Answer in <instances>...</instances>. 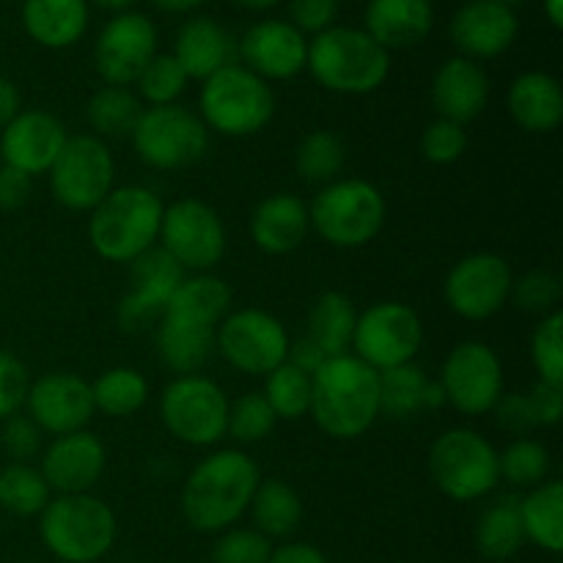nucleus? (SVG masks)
<instances>
[{"instance_id":"nucleus-51","label":"nucleus","mask_w":563,"mask_h":563,"mask_svg":"<svg viewBox=\"0 0 563 563\" xmlns=\"http://www.w3.org/2000/svg\"><path fill=\"white\" fill-rule=\"evenodd\" d=\"M339 14V0H289L291 25L306 36V33H322L333 27Z\"/></svg>"},{"instance_id":"nucleus-56","label":"nucleus","mask_w":563,"mask_h":563,"mask_svg":"<svg viewBox=\"0 0 563 563\" xmlns=\"http://www.w3.org/2000/svg\"><path fill=\"white\" fill-rule=\"evenodd\" d=\"M286 361H289L291 366L300 368V372L311 374V377H313V372H317V368L322 366V363L328 361V357H324L322 352H319L317 346H313L311 341H308L306 335H302L300 341L289 344V355H286Z\"/></svg>"},{"instance_id":"nucleus-38","label":"nucleus","mask_w":563,"mask_h":563,"mask_svg":"<svg viewBox=\"0 0 563 563\" xmlns=\"http://www.w3.org/2000/svg\"><path fill=\"white\" fill-rule=\"evenodd\" d=\"M432 379L416 363L379 372V410L390 418H412L427 410V394Z\"/></svg>"},{"instance_id":"nucleus-9","label":"nucleus","mask_w":563,"mask_h":563,"mask_svg":"<svg viewBox=\"0 0 563 563\" xmlns=\"http://www.w3.org/2000/svg\"><path fill=\"white\" fill-rule=\"evenodd\" d=\"M130 137L137 157L148 168L157 170H179L196 165L209 148V130L201 115L179 102L143 108Z\"/></svg>"},{"instance_id":"nucleus-12","label":"nucleus","mask_w":563,"mask_h":563,"mask_svg":"<svg viewBox=\"0 0 563 563\" xmlns=\"http://www.w3.org/2000/svg\"><path fill=\"white\" fill-rule=\"evenodd\" d=\"M423 341V324L405 302H374L357 317L352 350L374 372L405 366L416 361Z\"/></svg>"},{"instance_id":"nucleus-46","label":"nucleus","mask_w":563,"mask_h":563,"mask_svg":"<svg viewBox=\"0 0 563 563\" xmlns=\"http://www.w3.org/2000/svg\"><path fill=\"white\" fill-rule=\"evenodd\" d=\"M509 300H515L517 308L531 313H553L559 311L561 302V278L550 269H531L520 280L511 284Z\"/></svg>"},{"instance_id":"nucleus-32","label":"nucleus","mask_w":563,"mask_h":563,"mask_svg":"<svg viewBox=\"0 0 563 563\" xmlns=\"http://www.w3.org/2000/svg\"><path fill=\"white\" fill-rule=\"evenodd\" d=\"M522 533L548 553L563 550V484L544 482L520 500Z\"/></svg>"},{"instance_id":"nucleus-57","label":"nucleus","mask_w":563,"mask_h":563,"mask_svg":"<svg viewBox=\"0 0 563 563\" xmlns=\"http://www.w3.org/2000/svg\"><path fill=\"white\" fill-rule=\"evenodd\" d=\"M267 563H328V559H324L313 544L289 542V544H280L278 550H273V555H269Z\"/></svg>"},{"instance_id":"nucleus-53","label":"nucleus","mask_w":563,"mask_h":563,"mask_svg":"<svg viewBox=\"0 0 563 563\" xmlns=\"http://www.w3.org/2000/svg\"><path fill=\"white\" fill-rule=\"evenodd\" d=\"M163 308L159 306H152V302H146L143 297L137 295H126L124 300L119 302V328L126 330V333H146V330L157 328L159 322H163Z\"/></svg>"},{"instance_id":"nucleus-31","label":"nucleus","mask_w":563,"mask_h":563,"mask_svg":"<svg viewBox=\"0 0 563 563\" xmlns=\"http://www.w3.org/2000/svg\"><path fill=\"white\" fill-rule=\"evenodd\" d=\"M214 350V330L181 322V319L163 317L157 324V352L159 361L179 377L196 374L209 361Z\"/></svg>"},{"instance_id":"nucleus-35","label":"nucleus","mask_w":563,"mask_h":563,"mask_svg":"<svg viewBox=\"0 0 563 563\" xmlns=\"http://www.w3.org/2000/svg\"><path fill=\"white\" fill-rule=\"evenodd\" d=\"M187 278V273L181 269V264L170 256L168 251H163L159 245L148 247L146 253L130 262V280H132V295L143 297L152 306H159L165 311V302L170 300L176 289H179L181 280Z\"/></svg>"},{"instance_id":"nucleus-45","label":"nucleus","mask_w":563,"mask_h":563,"mask_svg":"<svg viewBox=\"0 0 563 563\" xmlns=\"http://www.w3.org/2000/svg\"><path fill=\"white\" fill-rule=\"evenodd\" d=\"M531 361L542 383L563 388V313L553 311L542 317L531 339Z\"/></svg>"},{"instance_id":"nucleus-20","label":"nucleus","mask_w":563,"mask_h":563,"mask_svg":"<svg viewBox=\"0 0 563 563\" xmlns=\"http://www.w3.org/2000/svg\"><path fill=\"white\" fill-rule=\"evenodd\" d=\"M236 55L262 80H291L306 69L308 42L291 22L262 20L247 27L236 44Z\"/></svg>"},{"instance_id":"nucleus-1","label":"nucleus","mask_w":563,"mask_h":563,"mask_svg":"<svg viewBox=\"0 0 563 563\" xmlns=\"http://www.w3.org/2000/svg\"><path fill=\"white\" fill-rule=\"evenodd\" d=\"M262 484L258 465L245 451H214L198 462L181 489V515L196 531H229L247 509Z\"/></svg>"},{"instance_id":"nucleus-37","label":"nucleus","mask_w":563,"mask_h":563,"mask_svg":"<svg viewBox=\"0 0 563 563\" xmlns=\"http://www.w3.org/2000/svg\"><path fill=\"white\" fill-rule=\"evenodd\" d=\"M93 410L108 418H130L146 405L148 383L141 372L126 366H115L91 383Z\"/></svg>"},{"instance_id":"nucleus-60","label":"nucleus","mask_w":563,"mask_h":563,"mask_svg":"<svg viewBox=\"0 0 563 563\" xmlns=\"http://www.w3.org/2000/svg\"><path fill=\"white\" fill-rule=\"evenodd\" d=\"M544 16L555 31L563 27V0H544Z\"/></svg>"},{"instance_id":"nucleus-39","label":"nucleus","mask_w":563,"mask_h":563,"mask_svg":"<svg viewBox=\"0 0 563 563\" xmlns=\"http://www.w3.org/2000/svg\"><path fill=\"white\" fill-rule=\"evenodd\" d=\"M49 504V487L42 471L25 462H11L0 471V506L9 515L33 517L42 515Z\"/></svg>"},{"instance_id":"nucleus-59","label":"nucleus","mask_w":563,"mask_h":563,"mask_svg":"<svg viewBox=\"0 0 563 563\" xmlns=\"http://www.w3.org/2000/svg\"><path fill=\"white\" fill-rule=\"evenodd\" d=\"M159 11H168V14H187V11L201 9L207 0H152Z\"/></svg>"},{"instance_id":"nucleus-50","label":"nucleus","mask_w":563,"mask_h":563,"mask_svg":"<svg viewBox=\"0 0 563 563\" xmlns=\"http://www.w3.org/2000/svg\"><path fill=\"white\" fill-rule=\"evenodd\" d=\"M0 451H5L14 462L31 465V460H36V454L42 451V429L20 412L5 418V427L0 432Z\"/></svg>"},{"instance_id":"nucleus-54","label":"nucleus","mask_w":563,"mask_h":563,"mask_svg":"<svg viewBox=\"0 0 563 563\" xmlns=\"http://www.w3.org/2000/svg\"><path fill=\"white\" fill-rule=\"evenodd\" d=\"M528 401H531L537 427H555V423L561 421L563 416L561 385H550L539 379V383L528 390Z\"/></svg>"},{"instance_id":"nucleus-6","label":"nucleus","mask_w":563,"mask_h":563,"mask_svg":"<svg viewBox=\"0 0 563 563\" xmlns=\"http://www.w3.org/2000/svg\"><path fill=\"white\" fill-rule=\"evenodd\" d=\"M198 108L207 130L225 137H247L273 121L275 93L267 80L245 66L231 64L203 80Z\"/></svg>"},{"instance_id":"nucleus-7","label":"nucleus","mask_w":563,"mask_h":563,"mask_svg":"<svg viewBox=\"0 0 563 563\" xmlns=\"http://www.w3.org/2000/svg\"><path fill=\"white\" fill-rule=\"evenodd\" d=\"M385 198L372 181L335 179L313 198L311 229L333 247H363L383 231Z\"/></svg>"},{"instance_id":"nucleus-13","label":"nucleus","mask_w":563,"mask_h":563,"mask_svg":"<svg viewBox=\"0 0 563 563\" xmlns=\"http://www.w3.org/2000/svg\"><path fill=\"white\" fill-rule=\"evenodd\" d=\"M289 333L273 313L258 308H240L214 330V346L220 355L242 374L267 377L289 355Z\"/></svg>"},{"instance_id":"nucleus-48","label":"nucleus","mask_w":563,"mask_h":563,"mask_svg":"<svg viewBox=\"0 0 563 563\" xmlns=\"http://www.w3.org/2000/svg\"><path fill=\"white\" fill-rule=\"evenodd\" d=\"M465 148H467V132L462 124L438 119L423 130L421 152L429 163L434 165L456 163V159L465 154Z\"/></svg>"},{"instance_id":"nucleus-10","label":"nucleus","mask_w":563,"mask_h":563,"mask_svg":"<svg viewBox=\"0 0 563 563\" xmlns=\"http://www.w3.org/2000/svg\"><path fill=\"white\" fill-rule=\"evenodd\" d=\"M229 396L201 374L176 377L159 399V416L168 432L187 445H214L229 429Z\"/></svg>"},{"instance_id":"nucleus-43","label":"nucleus","mask_w":563,"mask_h":563,"mask_svg":"<svg viewBox=\"0 0 563 563\" xmlns=\"http://www.w3.org/2000/svg\"><path fill=\"white\" fill-rule=\"evenodd\" d=\"M135 86L137 93H141L152 108H159V104H174L176 99L181 97V91L187 88V75L174 55L157 53L148 60L146 69L141 71Z\"/></svg>"},{"instance_id":"nucleus-15","label":"nucleus","mask_w":563,"mask_h":563,"mask_svg":"<svg viewBox=\"0 0 563 563\" xmlns=\"http://www.w3.org/2000/svg\"><path fill=\"white\" fill-rule=\"evenodd\" d=\"M438 383L445 394V405H454L462 416H484L493 412L504 396V366L487 344L465 341L445 357Z\"/></svg>"},{"instance_id":"nucleus-25","label":"nucleus","mask_w":563,"mask_h":563,"mask_svg":"<svg viewBox=\"0 0 563 563\" xmlns=\"http://www.w3.org/2000/svg\"><path fill=\"white\" fill-rule=\"evenodd\" d=\"M311 231V214L295 192L267 196L251 214V236L258 251L269 256H286L306 242Z\"/></svg>"},{"instance_id":"nucleus-47","label":"nucleus","mask_w":563,"mask_h":563,"mask_svg":"<svg viewBox=\"0 0 563 563\" xmlns=\"http://www.w3.org/2000/svg\"><path fill=\"white\" fill-rule=\"evenodd\" d=\"M273 555V542L256 528H229L214 542V563H267Z\"/></svg>"},{"instance_id":"nucleus-3","label":"nucleus","mask_w":563,"mask_h":563,"mask_svg":"<svg viewBox=\"0 0 563 563\" xmlns=\"http://www.w3.org/2000/svg\"><path fill=\"white\" fill-rule=\"evenodd\" d=\"M163 212L165 203L148 187H113L91 209L88 240L104 262L130 264L148 247L157 245Z\"/></svg>"},{"instance_id":"nucleus-62","label":"nucleus","mask_w":563,"mask_h":563,"mask_svg":"<svg viewBox=\"0 0 563 563\" xmlns=\"http://www.w3.org/2000/svg\"><path fill=\"white\" fill-rule=\"evenodd\" d=\"M231 3L242 5V9H251V11H267L273 5H278L280 0H231Z\"/></svg>"},{"instance_id":"nucleus-22","label":"nucleus","mask_w":563,"mask_h":563,"mask_svg":"<svg viewBox=\"0 0 563 563\" xmlns=\"http://www.w3.org/2000/svg\"><path fill=\"white\" fill-rule=\"evenodd\" d=\"M449 33L462 58L478 64V60L498 58L515 44L520 20L515 9H506L493 0H467L451 20Z\"/></svg>"},{"instance_id":"nucleus-14","label":"nucleus","mask_w":563,"mask_h":563,"mask_svg":"<svg viewBox=\"0 0 563 563\" xmlns=\"http://www.w3.org/2000/svg\"><path fill=\"white\" fill-rule=\"evenodd\" d=\"M157 242L185 273H209L225 253V225L209 203L181 198L163 212Z\"/></svg>"},{"instance_id":"nucleus-16","label":"nucleus","mask_w":563,"mask_h":563,"mask_svg":"<svg viewBox=\"0 0 563 563\" xmlns=\"http://www.w3.org/2000/svg\"><path fill=\"white\" fill-rule=\"evenodd\" d=\"M511 275L509 262L498 253H473L454 264L443 286L451 311L471 322L495 317L509 302Z\"/></svg>"},{"instance_id":"nucleus-61","label":"nucleus","mask_w":563,"mask_h":563,"mask_svg":"<svg viewBox=\"0 0 563 563\" xmlns=\"http://www.w3.org/2000/svg\"><path fill=\"white\" fill-rule=\"evenodd\" d=\"M93 5L104 11H113V14H121V11H130L135 5V0H93Z\"/></svg>"},{"instance_id":"nucleus-2","label":"nucleus","mask_w":563,"mask_h":563,"mask_svg":"<svg viewBox=\"0 0 563 563\" xmlns=\"http://www.w3.org/2000/svg\"><path fill=\"white\" fill-rule=\"evenodd\" d=\"M317 427L335 440H355L374 427L379 410V372L355 355L324 361L311 377V410Z\"/></svg>"},{"instance_id":"nucleus-28","label":"nucleus","mask_w":563,"mask_h":563,"mask_svg":"<svg viewBox=\"0 0 563 563\" xmlns=\"http://www.w3.org/2000/svg\"><path fill=\"white\" fill-rule=\"evenodd\" d=\"M22 25L36 44L66 49L82 38L88 27V0H25Z\"/></svg>"},{"instance_id":"nucleus-41","label":"nucleus","mask_w":563,"mask_h":563,"mask_svg":"<svg viewBox=\"0 0 563 563\" xmlns=\"http://www.w3.org/2000/svg\"><path fill=\"white\" fill-rule=\"evenodd\" d=\"M264 399L273 407L275 418L297 421V418L308 416V410H311V374L300 372L289 361H284L267 374Z\"/></svg>"},{"instance_id":"nucleus-55","label":"nucleus","mask_w":563,"mask_h":563,"mask_svg":"<svg viewBox=\"0 0 563 563\" xmlns=\"http://www.w3.org/2000/svg\"><path fill=\"white\" fill-rule=\"evenodd\" d=\"M31 190L33 176L11 168V165H0V212H14V209L25 207Z\"/></svg>"},{"instance_id":"nucleus-23","label":"nucleus","mask_w":563,"mask_h":563,"mask_svg":"<svg viewBox=\"0 0 563 563\" xmlns=\"http://www.w3.org/2000/svg\"><path fill=\"white\" fill-rule=\"evenodd\" d=\"M432 102L440 119L465 126L478 119L489 102V77L476 60L449 58L432 80Z\"/></svg>"},{"instance_id":"nucleus-4","label":"nucleus","mask_w":563,"mask_h":563,"mask_svg":"<svg viewBox=\"0 0 563 563\" xmlns=\"http://www.w3.org/2000/svg\"><path fill=\"white\" fill-rule=\"evenodd\" d=\"M308 71L333 93H372L388 80L390 53L361 27L333 25L308 42Z\"/></svg>"},{"instance_id":"nucleus-17","label":"nucleus","mask_w":563,"mask_h":563,"mask_svg":"<svg viewBox=\"0 0 563 563\" xmlns=\"http://www.w3.org/2000/svg\"><path fill=\"white\" fill-rule=\"evenodd\" d=\"M154 55H157V27L141 11L115 14L93 44V66L108 86H135Z\"/></svg>"},{"instance_id":"nucleus-34","label":"nucleus","mask_w":563,"mask_h":563,"mask_svg":"<svg viewBox=\"0 0 563 563\" xmlns=\"http://www.w3.org/2000/svg\"><path fill=\"white\" fill-rule=\"evenodd\" d=\"M526 542L520 520V500L504 495L484 509L476 526V548L484 559L506 561Z\"/></svg>"},{"instance_id":"nucleus-40","label":"nucleus","mask_w":563,"mask_h":563,"mask_svg":"<svg viewBox=\"0 0 563 563\" xmlns=\"http://www.w3.org/2000/svg\"><path fill=\"white\" fill-rule=\"evenodd\" d=\"M344 159V143L330 130H313L311 135L302 137L295 154L297 174L311 185H330L339 179Z\"/></svg>"},{"instance_id":"nucleus-42","label":"nucleus","mask_w":563,"mask_h":563,"mask_svg":"<svg viewBox=\"0 0 563 563\" xmlns=\"http://www.w3.org/2000/svg\"><path fill=\"white\" fill-rule=\"evenodd\" d=\"M500 478L520 489H533L544 484L550 473V451L531 438H517L504 454H498Z\"/></svg>"},{"instance_id":"nucleus-29","label":"nucleus","mask_w":563,"mask_h":563,"mask_svg":"<svg viewBox=\"0 0 563 563\" xmlns=\"http://www.w3.org/2000/svg\"><path fill=\"white\" fill-rule=\"evenodd\" d=\"M231 311V289L223 278L212 273H198L185 278L179 289L165 302L163 317L181 319V322L198 324V328H212L229 317Z\"/></svg>"},{"instance_id":"nucleus-21","label":"nucleus","mask_w":563,"mask_h":563,"mask_svg":"<svg viewBox=\"0 0 563 563\" xmlns=\"http://www.w3.org/2000/svg\"><path fill=\"white\" fill-rule=\"evenodd\" d=\"M104 462H108V454H104L102 440L80 429V432L55 438L44 451L38 471H42L49 493L80 495L97 487L104 473Z\"/></svg>"},{"instance_id":"nucleus-8","label":"nucleus","mask_w":563,"mask_h":563,"mask_svg":"<svg viewBox=\"0 0 563 563\" xmlns=\"http://www.w3.org/2000/svg\"><path fill=\"white\" fill-rule=\"evenodd\" d=\"M429 473L445 498L471 504L498 487V451L473 429H449L432 443Z\"/></svg>"},{"instance_id":"nucleus-52","label":"nucleus","mask_w":563,"mask_h":563,"mask_svg":"<svg viewBox=\"0 0 563 563\" xmlns=\"http://www.w3.org/2000/svg\"><path fill=\"white\" fill-rule=\"evenodd\" d=\"M493 412L500 429L517 434V438H526L531 429H537V418H533L528 394H504L498 399V405L493 407Z\"/></svg>"},{"instance_id":"nucleus-26","label":"nucleus","mask_w":563,"mask_h":563,"mask_svg":"<svg viewBox=\"0 0 563 563\" xmlns=\"http://www.w3.org/2000/svg\"><path fill=\"white\" fill-rule=\"evenodd\" d=\"M432 25V0H368L363 31L390 53L421 44Z\"/></svg>"},{"instance_id":"nucleus-58","label":"nucleus","mask_w":563,"mask_h":563,"mask_svg":"<svg viewBox=\"0 0 563 563\" xmlns=\"http://www.w3.org/2000/svg\"><path fill=\"white\" fill-rule=\"evenodd\" d=\"M20 110H22L20 88H16L9 77L0 75V130H3L5 124H11V121L20 115Z\"/></svg>"},{"instance_id":"nucleus-44","label":"nucleus","mask_w":563,"mask_h":563,"mask_svg":"<svg viewBox=\"0 0 563 563\" xmlns=\"http://www.w3.org/2000/svg\"><path fill=\"white\" fill-rule=\"evenodd\" d=\"M275 421L278 418H275L264 394H245L229 407V429H225V434H231L242 445L262 443L275 429Z\"/></svg>"},{"instance_id":"nucleus-24","label":"nucleus","mask_w":563,"mask_h":563,"mask_svg":"<svg viewBox=\"0 0 563 563\" xmlns=\"http://www.w3.org/2000/svg\"><path fill=\"white\" fill-rule=\"evenodd\" d=\"M174 55L187 80H209L220 69L234 64L236 42L212 16H192L176 33Z\"/></svg>"},{"instance_id":"nucleus-27","label":"nucleus","mask_w":563,"mask_h":563,"mask_svg":"<svg viewBox=\"0 0 563 563\" xmlns=\"http://www.w3.org/2000/svg\"><path fill=\"white\" fill-rule=\"evenodd\" d=\"M506 104L515 124L533 135L555 132L563 121V88L548 71H526L517 77Z\"/></svg>"},{"instance_id":"nucleus-33","label":"nucleus","mask_w":563,"mask_h":563,"mask_svg":"<svg viewBox=\"0 0 563 563\" xmlns=\"http://www.w3.org/2000/svg\"><path fill=\"white\" fill-rule=\"evenodd\" d=\"M253 526L267 539H286L300 528L302 500L291 484L280 478H267L258 484L251 500Z\"/></svg>"},{"instance_id":"nucleus-19","label":"nucleus","mask_w":563,"mask_h":563,"mask_svg":"<svg viewBox=\"0 0 563 563\" xmlns=\"http://www.w3.org/2000/svg\"><path fill=\"white\" fill-rule=\"evenodd\" d=\"M66 126L58 115L47 110H20L0 135V163L22 170L27 176L47 174L58 154L64 152Z\"/></svg>"},{"instance_id":"nucleus-63","label":"nucleus","mask_w":563,"mask_h":563,"mask_svg":"<svg viewBox=\"0 0 563 563\" xmlns=\"http://www.w3.org/2000/svg\"><path fill=\"white\" fill-rule=\"evenodd\" d=\"M493 3H498V5H506V9H517V5H520L522 0H493Z\"/></svg>"},{"instance_id":"nucleus-36","label":"nucleus","mask_w":563,"mask_h":563,"mask_svg":"<svg viewBox=\"0 0 563 563\" xmlns=\"http://www.w3.org/2000/svg\"><path fill=\"white\" fill-rule=\"evenodd\" d=\"M141 113V99L121 86H102L86 104L88 124L99 137H130Z\"/></svg>"},{"instance_id":"nucleus-5","label":"nucleus","mask_w":563,"mask_h":563,"mask_svg":"<svg viewBox=\"0 0 563 563\" xmlns=\"http://www.w3.org/2000/svg\"><path fill=\"white\" fill-rule=\"evenodd\" d=\"M38 517L44 548L64 563H93L113 548L115 515L97 495L49 498Z\"/></svg>"},{"instance_id":"nucleus-30","label":"nucleus","mask_w":563,"mask_h":563,"mask_svg":"<svg viewBox=\"0 0 563 563\" xmlns=\"http://www.w3.org/2000/svg\"><path fill=\"white\" fill-rule=\"evenodd\" d=\"M357 313L355 306L341 291H324L308 311L306 339L322 352L324 357L350 355L352 335H355Z\"/></svg>"},{"instance_id":"nucleus-49","label":"nucleus","mask_w":563,"mask_h":563,"mask_svg":"<svg viewBox=\"0 0 563 563\" xmlns=\"http://www.w3.org/2000/svg\"><path fill=\"white\" fill-rule=\"evenodd\" d=\"M31 377H27L25 363L11 352L0 350V421L16 416L25 407Z\"/></svg>"},{"instance_id":"nucleus-18","label":"nucleus","mask_w":563,"mask_h":563,"mask_svg":"<svg viewBox=\"0 0 563 563\" xmlns=\"http://www.w3.org/2000/svg\"><path fill=\"white\" fill-rule=\"evenodd\" d=\"M27 418L36 423L42 432L71 434L86 429L93 418V396L91 383L71 372H53L31 383L27 390Z\"/></svg>"},{"instance_id":"nucleus-11","label":"nucleus","mask_w":563,"mask_h":563,"mask_svg":"<svg viewBox=\"0 0 563 563\" xmlns=\"http://www.w3.org/2000/svg\"><path fill=\"white\" fill-rule=\"evenodd\" d=\"M47 174L49 190L60 207L71 212H91L113 190L115 163L102 137L77 135L66 141L64 152Z\"/></svg>"}]
</instances>
